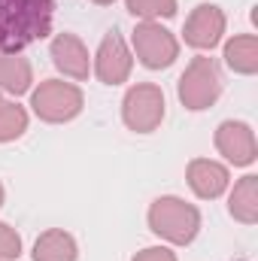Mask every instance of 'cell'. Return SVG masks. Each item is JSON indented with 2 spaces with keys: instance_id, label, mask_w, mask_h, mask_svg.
<instances>
[{
  "instance_id": "44dd1931",
  "label": "cell",
  "mask_w": 258,
  "mask_h": 261,
  "mask_svg": "<svg viewBox=\"0 0 258 261\" xmlns=\"http://www.w3.org/2000/svg\"><path fill=\"white\" fill-rule=\"evenodd\" d=\"M3 197H6V192H3V182H0V206H3Z\"/></svg>"
},
{
  "instance_id": "8992f818",
  "label": "cell",
  "mask_w": 258,
  "mask_h": 261,
  "mask_svg": "<svg viewBox=\"0 0 258 261\" xmlns=\"http://www.w3.org/2000/svg\"><path fill=\"white\" fill-rule=\"evenodd\" d=\"M131 46L137 61L146 70H167L179 58V40L158 21H137L131 34Z\"/></svg>"
},
{
  "instance_id": "6da1fadb",
  "label": "cell",
  "mask_w": 258,
  "mask_h": 261,
  "mask_svg": "<svg viewBox=\"0 0 258 261\" xmlns=\"http://www.w3.org/2000/svg\"><path fill=\"white\" fill-rule=\"evenodd\" d=\"M55 0H0V55H18L52 34Z\"/></svg>"
},
{
  "instance_id": "ffe728a7",
  "label": "cell",
  "mask_w": 258,
  "mask_h": 261,
  "mask_svg": "<svg viewBox=\"0 0 258 261\" xmlns=\"http://www.w3.org/2000/svg\"><path fill=\"white\" fill-rule=\"evenodd\" d=\"M91 3H97V6H110V3H116V0H91Z\"/></svg>"
},
{
  "instance_id": "5b68a950",
  "label": "cell",
  "mask_w": 258,
  "mask_h": 261,
  "mask_svg": "<svg viewBox=\"0 0 258 261\" xmlns=\"http://www.w3.org/2000/svg\"><path fill=\"white\" fill-rule=\"evenodd\" d=\"M167 113L164 103V91L155 82H137L131 85L122 97V122L128 125L134 134H152L161 128Z\"/></svg>"
},
{
  "instance_id": "7c38bea8",
  "label": "cell",
  "mask_w": 258,
  "mask_h": 261,
  "mask_svg": "<svg viewBox=\"0 0 258 261\" xmlns=\"http://www.w3.org/2000/svg\"><path fill=\"white\" fill-rule=\"evenodd\" d=\"M31 255H34V261H76L79 246H76L73 234H67L61 228H49L37 237Z\"/></svg>"
},
{
  "instance_id": "5bb4252c",
  "label": "cell",
  "mask_w": 258,
  "mask_h": 261,
  "mask_svg": "<svg viewBox=\"0 0 258 261\" xmlns=\"http://www.w3.org/2000/svg\"><path fill=\"white\" fill-rule=\"evenodd\" d=\"M225 64L237 76H255L258 73V37L255 34H237L225 43Z\"/></svg>"
},
{
  "instance_id": "4fadbf2b",
  "label": "cell",
  "mask_w": 258,
  "mask_h": 261,
  "mask_svg": "<svg viewBox=\"0 0 258 261\" xmlns=\"http://www.w3.org/2000/svg\"><path fill=\"white\" fill-rule=\"evenodd\" d=\"M228 213L243 222V225H255L258 222V176L246 173L243 179L234 182L231 195H228Z\"/></svg>"
},
{
  "instance_id": "d6986e66",
  "label": "cell",
  "mask_w": 258,
  "mask_h": 261,
  "mask_svg": "<svg viewBox=\"0 0 258 261\" xmlns=\"http://www.w3.org/2000/svg\"><path fill=\"white\" fill-rule=\"evenodd\" d=\"M131 261H176V252H170L167 246H146Z\"/></svg>"
},
{
  "instance_id": "2e32d148",
  "label": "cell",
  "mask_w": 258,
  "mask_h": 261,
  "mask_svg": "<svg viewBox=\"0 0 258 261\" xmlns=\"http://www.w3.org/2000/svg\"><path fill=\"white\" fill-rule=\"evenodd\" d=\"M28 130V110L15 100H0V143H12Z\"/></svg>"
},
{
  "instance_id": "3957f363",
  "label": "cell",
  "mask_w": 258,
  "mask_h": 261,
  "mask_svg": "<svg viewBox=\"0 0 258 261\" xmlns=\"http://www.w3.org/2000/svg\"><path fill=\"white\" fill-rule=\"evenodd\" d=\"M85 107V94L79 85L64 82V79H43L34 91H31V110L40 122L49 125H64L70 119H76Z\"/></svg>"
},
{
  "instance_id": "52a82bcc",
  "label": "cell",
  "mask_w": 258,
  "mask_h": 261,
  "mask_svg": "<svg viewBox=\"0 0 258 261\" xmlns=\"http://www.w3.org/2000/svg\"><path fill=\"white\" fill-rule=\"evenodd\" d=\"M131 70H134V55H131L125 37L113 28L100 40V46H97V52L91 58V73L104 85H122V82H128Z\"/></svg>"
},
{
  "instance_id": "8fae6325",
  "label": "cell",
  "mask_w": 258,
  "mask_h": 261,
  "mask_svg": "<svg viewBox=\"0 0 258 261\" xmlns=\"http://www.w3.org/2000/svg\"><path fill=\"white\" fill-rule=\"evenodd\" d=\"M186 179H189V189L200 200H216L228 192L231 186V173L225 164L213 161V158H194L189 161V170H186Z\"/></svg>"
},
{
  "instance_id": "ac0fdd59",
  "label": "cell",
  "mask_w": 258,
  "mask_h": 261,
  "mask_svg": "<svg viewBox=\"0 0 258 261\" xmlns=\"http://www.w3.org/2000/svg\"><path fill=\"white\" fill-rule=\"evenodd\" d=\"M21 255V237L12 225L0 222V261H18Z\"/></svg>"
},
{
  "instance_id": "7a4b0ae2",
  "label": "cell",
  "mask_w": 258,
  "mask_h": 261,
  "mask_svg": "<svg viewBox=\"0 0 258 261\" xmlns=\"http://www.w3.org/2000/svg\"><path fill=\"white\" fill-rule=\"evenodd\" d=\"M149 231L173 246H189L200 234V210L176 195H164L149 206Z\"/></svg>"
},
{
  "instance_id": "277c9868",
  "label": "cell",
  "mask_w": 258,
  "mask_h": 261,
  "mask_svg": "<svg viewBox=\"0 0 258 261\" xmlns=\"http://www.w3.org/2000/svg\"><path fill=\"white\" fill-rule=\"evenodd\" d=\"M176 94H179V103L189 113L210 110L222 97V73H219V64L213 58H207V55L192 58L189 67H186V73L176 82Z\"/></svg>"
},
{
  "instance_id": "9c48e42d",
  "label": "cell",
  "mask_w": 258,
  "mask_h": 261,
  "mask_svg": "<svg viewBox=\"0 0 258 261\" xmlns=\"http://www.w3.org/2000/svg\"><path fill=\"white\" fill-rule=\"evenodd\" d=\"M216 149H219V155H222L228 164H234V167H249V164H255V158H258L255 130L249 128L246 122L228 119V122H222V125L216 128Z\"/></svg>"
},
{
  "instance_id": "ba28073f",
  "label": "cell",
  "mask_w": 258,
  "mask_h": 261,
  "mask_svg": "<svg viewBox=\"0 0 258 261\" xmlns=\"http://www.w3.org/2000/svg\"><path fill=\"white\" fill-rule=\"evenodd\" d=\"M225 28H228V18L222 12V6L216 3H200L194 6L192 15L186 18V28H183V37L186 43L197 49V52H210L222 43L225 37Z\"/></svg>"
},
{
  "instance_id": "9a60e30c",
  "label": "cell",
  "mask_w": 258,
  "mask_h": 261,
  "mask_svg": "<svg viewBox=\"0 0 258 261\" xmlns=\"http://www.w3.org/2000/svg\"><path fill=\"white\" fill-rule=\"evenodd\" d=\"M34 85V67L21 55H0V91L24 94Z\"/></svg>"
},
{
  "instance_id": "e0dca14e",
  "label": "cell",
  "mask_w": 258,
  "mask_h": 261,
  "mask_svg": "<svg viewBox=\"0 0 258 261\" xmlns=\"http://www.w3.org/2000/svg\"><path fill=\"white\" fill-rule=\"evenodd\" d=\"M125 6L140 21H155V18H173L176 15V0H125Z\"/></svg>"
},
{
  "instance_id": "30bf717a",
  "label": "cell",
  "mask_w": 258,
  "mask_h": 261,
  "mask_svg": "<svg viewBox=\"0 0 258 261\" xmlns=\"http://www.w3.org/2000/svg\"><path fill=\"white\" fill-rule=\"evenodd\" d=\"M49 58H52L55 70L64 73L67 79L82 82L91 76V55L76 34H58L49 46Z\"/></svg>"
}]
</instances>
